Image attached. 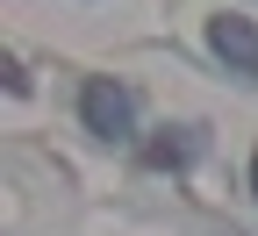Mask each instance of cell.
<instances>
[{
  "label": "cell",
  "mask_w": 258,
  "mask_h": 236,
  "mask_svg": "<svg viewBox=\"0 0 258 236\" xmlns=\"http://www.w3.org/2000/svg\"><path fill=\"white\" fill-rule=\"evenodd\" d=\"M186 158H194V150L172 136V129H165V143H151V150H144V165H158V172H165V165H186Z\"/></svg>",
  "instance_id": "cell-3"
},
{
  "label": "cell",
  "mask_w": 258,
  "mask_h": 236,
  "mask_svg": "<svg viewBox=\"0 0 258 236\" xmlns=\"http://www.w3.org/2000/svg\"><path fill=\"white\" fill-rule=\"evenodd\" d=\"M251 186H258V158H251Z\"/></svg>",
  "instance_id": "cell-4"
},
{
  "label": "cell",
  "mask_w": 258,
  "mask_h": 236,
  "mask_svg": "<svg viewBox=\"0 0 258 236\" xmlns=\"http://www.w3.org/2000/svg\"><path fill=\"white\" fill-rule=\"evenodd\" d=\"M208 43H215L222 64H237L244 79H258V22L251 15H215L208 22Z\"/></svg>",
  "instance_id": "cell-2"
},
{
  "label": "cell",
  "mask_w": 258,
  "mask_h": 236,
  "mask_svg": "<svg viewBox=\"0 0 258 236\" xmlns=\"http://www.w3.org/2000/svg\"><path fill=\"white\" fill-rule=\"evenodd\" d=\"M79 108H86L93 136H129V122H137V100H129V86H115V79H86Z\"/></svg>",
  "instance_id": "cell-1"
}]
</instances>
